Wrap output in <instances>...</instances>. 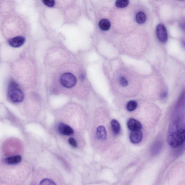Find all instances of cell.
Instances as JSON below:
<instances>
[{
  "instance_id": "obj_1",
  "label": "cell",
  "mask_w": 185,
  "mask_h": 185,
  "mask_svg": "<svg viewBox=\"0 0 185 185\" xmlns=\"http://www.w3.org/2000/svg\"><path fill=\"white\" fill-rule=\"evenodd\" d=\"M8 97L9 100L14 103L21 102L24 99V93L14 81H11L9 82Z\"/></svg>"
},
{
  "instance_id": "obj_2",
  "label": "cell",
  "mask_w": 185,
  "mask_h": 185,
  "mask_svg": "<svg viewBox=\"0 0 185 185\" xmlns=\"http://www.w3.org/2000/svg\"><path fill=\"white\" fill-rule=\"evenodd\" d=\"M185 129H180L169 134L167 136V142L172 147L176 148L185 141Z\"/></svg>"
},
{
  "instance_id": "obj_3",
  "label": "cell",
  "mask_w": 185,
  "mask_h": 185,
  "mask_svg": "<svg viewBox=\"0 0 185 185\" xmlns=\"http://www.w3.org/2000/svg\"><path fill=\"white\" fill-rule=\"evenodd\" d=\"M61 84L65 87L71 88L76 84L77 79L75 76L70 73L63 74L61 77Z\"/></svg>"
},
{
  "instance_id": "obj_4",
  "label": "cell",
  "mask_w": 185,
  "mask_h": 185,
  "mask_svg": "<svg viewBox=\"0 0 185 185\" xmlns=\"http://www.w3.org/2000/svg\"><path fill=\"white\" fill-rule=\"evenodd\" d=\"M156 35L158 39L162 43H165L168 39V34L165 26L163 24H159L156 27Z\"/></svg>"
},
{
  "instance_id": "obj_5",
  "label": "cell",
  "mask_w": 185,
  "mask_h": 185,
  "mask_svg": "<svg viewBox=\"0 0 185 185\" xmlns=\"http://www.w3.org/2000/svg\"><path fill=\"white\" fill-rule=\"evenodd\" d=\"M58 132L61 135L69 136L74 133V130L70 126L61 123L58 125Z\"/></svg>"
},
{
  "instance_id": "obj_6",
  "label": "cell",
  "mask_w": 185,
  "mask_h": 185,
  "mask_svg": "<svg viewBox=\"0 0 185 185\" xmlns=\"http://www.w3.org/2000/svg\"><path fill=\"white\" fill-rule=\"evenodd\" d=\"M127 126L131 131L141 130L142 126L139 121L134 118H130L128 121Z\"/></svg>"
},
{
  "instance_id": "obj_7",
  "label": "cell",
  "mask_w": 185,
  "mask_h": 185,
  "mask_svg": "<svg viewBox=\"0 0 185 185\" xmlns=\"http://www.w3.org/2000/svg\"><path fill=\"white\" fill-rule=\"evenodd\" d=\"M25 39L22 36H17L9 39V45L13 47H19L21 46L24 44Z\"/></svg>"
},
{
  "instance_id": "obj_8",
  "label": "cell",
  "mask_w": 185,
  "mask_h": 185,
  "mask_svg": "<svg viewBox=\"0 0 185 185\" xmlns=\"http://www.w3.org/2000/svg\"><path fill=\"white\" fill-rule=\"evenodd\" d=\"M143 134L141 130L131 131L130 135L131 141L133 143L137 144L141 141Z\"/></svg>"
},
{
  "instance_id": "obj_9",
  "label": "cell",
  "mask_w": 185,
  "mask_h": 185,
  "mask_svg": "<svg viewBox=\"0 0 185 185\" xmlns=\"http://www.w3.org/2000/svg\"><path fill=\"white\" fill-rule=\"evenodd\" d=\"M96 136L98 139L101 141H105L107 139V133L105 126H99L96 131Z\"/></svg>"
},
{
  "instance_id": "obj_10",
  "label": "cell",
  "mask_w": 185,
  "mask_h": 185,
  "mask_svg": "<svg viewBox=\"0 0 185 185\" xmlns=\"http://www.w3.org/2000/svg\"><path fill=\"white\" fill-rule=\"evenodd\" d=\"M111 125L114 134L115 135H118L121 130V127L119 123L117 120L113 119L111 122Z\"/></svg>"
},
{
  "instance_id": "obj_11",
  "label": "cell",
  "mask_w": 185,
  "mask_h": 185,
  "mask_svg": "<svg viewBox=\"0 0 185 185\" xmlns=\"http://www.w3.org/2000/svg\"><path fill=\"white\" fill-rule=\"evenodd\" d=\"M21 157L20 156H16L7 158L5 160L6 164H15L21 162Z\"/></svg>"
},
{
  "instance_id": "obj_12",
  "label": "cell",
  "mask_w": 185,
  "mask_h": 185,
  "mask_svg": "<svg viewBox=\"0 0 185 185\" xmlns=\"http://www.w3.org/2000/svg\"><path fill=\"white\" fill-rule=\"evenodd\" d=\"M110 23L108 20L102 19L99 23V26L101 29L104 31H106L110 28Z\"/></svg>"
},
{
  "instance_id": "obj_13",
  "label": "cell",
  "mask_w": 185,
  "mask_h": 185,
  "mask_svg": "<svg viewBox=\"0 0 185 185\" xmlns=\"http://www.w3.org/2000/svg\"><path fill=\"white\" fill-rule=\"evenodd\" d=\"M136 20L139 24H142L145 21L146 19V15L142 12L137 13L136 16Z\"/></svg>"
},
{
  "instance_id": "obj_14",
  "label": "cell",
  "mask_w": 185,
  "mask_h": 185,
  "mask_svg": "<svg viewBox=\"0 0 185 185\" xmlns=\"http://www.w3.org/2000/svg\"><path fill=\"white\" fill-rule=\"evenodd\" d=\"M138 104L135 101H131L128 103L126 106V109L129 111H133L137 109Z\"/></svg>"
},
{
  "instance_id": "obj_15",
  "label": "cell",
  "mask_w": 185,
  "mask_h": 185,
  "mask_svg": "<svg viewBox=\"0 0 185 185\" xmlns=\"http://www.w3.org/2000/svg\"><path fill=\"white\" fill-rule=\"evenodd\" d=\"M129 3V0H117L115 2V6L119 8H123L126 7Z\"/></svg>"
},
{
  "instance_id": "obj_16",
  "label": "cell",
  "mask_w": 185,
  "mask_h": 185,
  "mask_svg": "<svg viewBox=\"0 0 185 185\" xmlns=\"http://www.w3.org/2000/svg\"><path fill=\"white\" fill-rule=\"evenodd\" d=\"M119 81L120 84L123 87H126L129 84V81L126 77L122 76L119 77Z\"/></svg>"
},
{
  "instance_id": "obj_17",
  "label": "cell",
  "mask_w": 185,
  "mask_h": 185,
  "mask_svg": "<svg viewBox=\"0 0 185 185\" xmlns=\"http://www.w3.org/2000/svg\"><path fill=\"white\" fill-rule=\"evenodd\" d=\"M40 185H56V184L51 180L49 179H45L41 182Z\"/></svg>"
},
{
  "instance_id": "obj_18",
  "label": "cell",
  "mask_w": 185,
  "mask_h": 185,
  "mask_svg": "<svg viewBox=\"0 0 185 185\" xmlns=\"http://www.w3.org/2000/svg\"><path fill=\"white\" fill-rule=\"evenodd\" d=\"M44 4L48 7H53L55 4V0H42Z\"/></svg>"
},
{
  "instance_id": "obj_19",
  "label": "cell",
  "mask_w": 185,
  "mask_h": 185,
  "mask_svg": "<svg viewBox=\"0 0 185 185\" xmlns=\"http://www.w3.org/2000/svg\"><path fill=\"white\" fill-rule=\"evenodd\" d=\"M69 142L71 145L73 147L76 148L77 146V143L76 141L73 138H72V137H71L69 139Z\"/></svg>"
}]
</instances>
